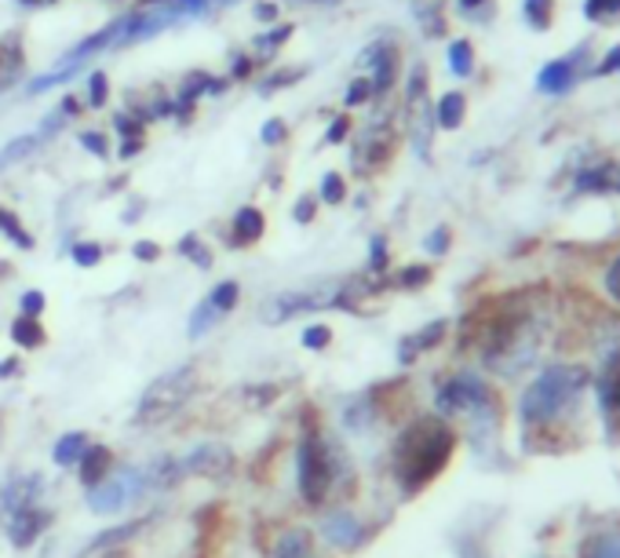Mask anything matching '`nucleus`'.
Listing matches in <instances>:
<instances>
[{
	"mask_svg": "<svg viewBox=\"0 0 620 558\" xmlns=\"http://www.w3.org/2000/svg\"><path fill=\"white\" fill-rule=\"evenodd\" d=\"M617 70H620V48H613V51H609L606 59H603V66H598L595 73H617Z\"/></svg>",
	"mask_w": 620,
	"mask_h": 558,
	"instance_id": "obj_55",
	"label": "nucleus"
},
{
	"mask_svg": "<svg viewBox=\"0 0 620 558\" xmlns=\"http://www.w3.org/2000/svg\"><path fill=\"white\" fill-rule=\"evenodd\" d=\"M132 252H136V259H143V263H154L161 256V248L154 245V241H139Z\"/></svg>",
	"mask_w": 620,
	"mask_h": 558,
	"instance_id": "obj_50",
	"label": "nucleus"
},
{
	"mask_svg": "<svg viewBox=\"0 0 620 558\" xmlns=\"http://www.w3.org/2000/svg\"><path fill=\"white\" fill-rule=\"evenodd\" d=\"M296 481L307 503H321L332 486V456L318 431H307L296 449Z\"/></svg>",
	"mask_w": 620,
	"mask_h": 558,
	"instance_id": "obj_3",
	"label": "nucleus"
},
{
	"mask_svg": "<svg viewBox=\"0 0 620 558\" xmlns=\"http://www.w3.org/2000/svg\"><path fill=\"white\" fill-rule=\"evenodd\" d=\"M176 19H179L176 0H143V4L128 11L125 19L114 22V44H110V48H121V44H139V40L154 37V33L168 30Z\"/></svg>",
	"mask_w": 620,
	"mask_h": 558,
	"instance_id": "obj_5",
	"label": "nucleus"
},
{
	"mask_svg": "<svg viewBox=\"0 0 620 558\" xmlns=\"http://www.w3.org/2000/svg\"><path fill=\"white\" fill-rule=\"evenodd\" d=\"M264 212L253 205H245V208H237V216H234V245H256L259 237H264Z\"/></svg>",
	"mask_w": 620,
	"mask_h": 558,
	"instance_id": "obj_18",
	"label": "nucleus"
},
{
	"mask_svg": "<svg viewBox=\"0 0 620 558\" xmlns=\"http://www.w3.org/2000/svg\"><path fill=\"white\" fill-rule=\"evenodd\" d=\"M343 197H347L343 175H340V172H329V175H321V201H329V205H340Z\"/></svg>",
	"mask_w": 620,
	"mask_h": 558,
	"instance_id": "obj_33",
	"label": "nucleus"
},
{
	"mask_svg": "<svg viewBox=\"0 0 620 558\" xmlns=\"http://www.w3.org/2000/svg\"><path fill=\"white\" fill-rule=\"evenodd\" d=\"M543 92H565V88L573 84V62H565V59H559V62H548L540 70V81H537Z\"/></svg>",
	"mask_w": 620,
	"mask_h": 558,
	"instance_id": "obj_21",
	"label": "nucleus"
},
{
	"mask_svg": "<svg viewBox=\"0 0 620 558\" xmlns=\"http://www.w3.org/2000/svg\"><path fill=\"white\" fill-rule=\"evenodd\" d=\"M438 409L449 416H496V398L478 376H456L438 391Z\"/></svg>",
	"mask_w": 620,
	"mask_h": 558,
	"instance_id": "obj_8",
	"label": "nucleus"
},
{
	"mask_svg": "<svg viewBox=\"0 0 620 558\" xmlns=\"http://www.w3.org/2000/svg\"><path fill=\"white\" fill-rule=\"evenodd\" d=\"M314 205H318L314 197H300L296 212H292V216H296V223H311V219H314Z\"/></svg>",
	"mask_w": 620,
	"mask_h": 558,
	"instance_id": "obj_49",
	"label": "nucleus"
},
{
	"mask_svg": "<svg viewBox=\"0 0 620 558\" xmlns=\"http://www.w3.org/2000/svg\"><path fill=\"white\" fill-rule=\"evenodd\" d=\"M89 449V438H84V431H70V434H62L59 442H56V464L59 467H73L81 460V453Z\"/></svg>",
	"mask_w": 620,
	"mask_h": 558,
	"instance_id": "obj_22",
	"label": "nucleus"
},
{
	"mask_svg": "<svg viewBox=\"0 0 620 558\" xmlns=\"http://www.w3.org/2000/svg\"><path fill=\"white\" fill-rule=\"evenodd\" d=\"M204 8H209V0H176L179 19H194V15H201Z\"/></svg>",
	"mask_w": 620,
	"mask_h": 558,
	"instance_id": "obj_47",
	"label": "nucleus"
},
{
	"mask_svg": "<svg viewBox=\"0 0 620 558\" xmlns=\"http://www.w3.org/2000/svg\"><path fill=\"white\" fill-rule=\"evenodd\" d=\"M209 300L220 306L223 314H231L234 306H237V281H220L215 289L209 292Z\"/></svg>",
	"mask_w": 620,
	"mask_h": 558,
	"instance_id": "obj_31",
	"label": "nucleus"
},
{
	"mask_svg": "<svg viewBox=\"0 0 620 558\" xmlns=\"http://www.w3.org/2000/svg\"><path fill=\"white\" fill-rule=\"evenodd\" d=\"M292 37V26H274V30H267V33H259V37H256V55H259V59H274V55H278V48H281V44H285Z\"/></svg>",
	"mask_w": 620,
	"mask_h": 558,
	"instance_id": "obj_27",
	"label": "nucleus"
},
{
	"mask_svg": "<svg viewBox=\"0 0 620 558\" xmlns=\"http://www.w3.org/2000/svg\"><path fill=\"white\" fill-rule=\"evenodd\" d=\"M48 522H51V514L40 511V508H26V511L8 514V540H12L15 547H30L40 533L48 530Z\"/></svg>",
	"mask_w": 620,
	"mask_h": 558,
	"instance_id": "obj_13",
	"label": "nucleus"
},
{
	"mask_svg": "<svg viewBox=\"0 0 620 558\" xmlns=\"http://www.w3.org/2000/svg\"><path fill=\"white\" fill-rule=\"evenodd\" d=\"M428 281H431L428 267H406V270H401V278H398L401 289H417V284H428Z\"/></svg>",
	"mask_w": 620,
	"mask_h": 558,
	"instance_id": "obj_40",
	"label": "nucleus"
},
{
	"mask_svg": "<svg viewBox=\"0 0 620 558\" xmlns=\"http://www.w3.org/2000/svg\"><path fill=\"white\" fill-rule=\"evenodd\" d=\"M390 158V128H384V120H369V128L362 131V139H358V147H354V172H376L379 164H384Z\"/></svg>",
	"mask_w": 620,
	"mask_h": 558,
	"instance_id": "obj_10",
	"label": "nucleus"
},
{
	"mask_svg": "<svg viewBox=\"0 0 620 558\" xmlns=\"http://www.w3.org/2000/svg\"><path fill=\"white\" fill-rule=\"evenodd\" d=\"M40 142H45L40 136H19V139H12L4 150H0V172H4L8 164H19L23 158H30V153H34Z\"/></svg>",
	"mask_w": 620,
	"mask_h": 558,
	"instance_id": "obj_25",
	"label": "nucleus"
},
{
	"mask_svg": "<svg viewBox=\"0 0 620 558\" xmlns=\"http://www.w3.org/2000/svg\"><path fill=\"white\" fill-rule=\"evenodd\" d=\"M303 77V70H289V73H278V77H270V81L264 84V92H270V88H285V84H292V81H300Z\"/></svg>",
	"mask_w": 620,
	"mask_h": 558,
	"instance_id": "obj_52",
	"label": "nucleus"
},
{
	"mask_svg": "<svg viewBox=\"0 0 620 558\" xmlns=\"http://www.w3.org/2000/svg\"><path fill=\"white\" fill-rule=\"evenodd\" d=\"M369 267H373L376 274L387 267V241L384 237H373V256H369Z\"/></svg>",
	"mask_w": 620,
	"mask_h": 558,
	"instance_id": "obj_45",
	"label": "nucleus"
},
{
	"mask_svg": "<svg viewBox=\"0 0 620 558\" xmlns=\"http://www.w3.org/2000/svg\"><path fill=\"white\" fill-rule=\"evenodd\" d=\"M598 402H603V420L620 438V354H613L603 365V376H598Z\"/></svg>",
	"mask_w": 620,
	"mask_h": 558,
	"instance_id": "obj_12",
	"label": "nucleus"
},
{
	"mask_svg": "<svg viewBox=\"0 0 620 558\" xmlns=\"http://www.w3.org/2000/svg\"><path fill=\"white\" fill-rule=\"evenodd\" d=\"M179 256L194 259V263H198L201 270H209V267H212V252L204 248V241H201L198 234H187V237L179 241Z\"/></svg>",
	"mask_w": 620,
	"mask_h": 558,
	"instance_id": "obj_29",
	"label": "nucleus"
},
{
	"mask_svg": "<svg viewBox=\"0 0 620 558\" xmlns=\"http://www.w3.org/2000/svg\"><path fill=\"white\" fill-rule=\"evenodd\" d=\"M110 467H114V453L106 445H89L81 453V460H78V470H81V481L84 486H100V481L110 475Z\"/></svg>",
	"mask_w": 620,
	"mask_h": 558,
	"instance_id": "obj_17",
	"label": "nucleus"
},
{
	"mask_svg": "<svg viewBox=\"0 0 620 558\" xmlns=\"http://www.w3.org/2000/svg\"><path fill=\"white\" fill-rule=\"evenodd\" d=\"M289 4H318V8H332V4H343V0H289Z\"/></svg>",
	"mask_w": 620,
	"mask_h": 558,
	"instance_id": "obj_59",
	"label": "nucleus"
},
{
	"mask_svg": "<svg viewBox=\"0 0 620 558\" xmlns=\"http://www.w3.org/2000/svg\"><path fill=\"white\" fill-rule=\"evenodd\" d=\"M106 98H110V77L95 70L89 81V106H106Z\"/></svg>",
	"mask_w": 620,
	"mask_h": 558,
	"instance_id": "obj_34",
	"label": "nucleus"
},
{
	"mask_svg": "<svg viewBox=\"0 0 620 558\" xmlns=\"http://www.w3.org/2000/svg\"><path fill=\"white\" fill-rule=\"evenodd\" d=\"M81 147L95 153V158H106V153H110V142H106L103 131H81Z\"/></svg>",
	"mask_w": 620,
	"mask_h": 558,
	"instance_id": "obj_39",
	"label": "nucleus"
},
{
	"mask_svg": "<svg viewBox=\"0 0 620 558\" xmlns=\"http://www.w3.org/2000/svg\"><path fill=\"white\" fill-rule=\"evenodd\" d=\"M139 150H143V139H125V142H121V158H125V161L136 158Z\"/></svg>",
	"mask_w": 620,
	"mask_h": 558,
	"instance_id": "obj_57",
	"label": "nucleus"
},
{
	"mask_svg": "<svg viewBox=\"0 0 620 558\" xmlns=\"http://www.w3.org/2000/svg\"><path fill=\"white\" fill-rule=\"evenodd\" d=\"M486 4V0H460V8L464 11H471V8H482Z\"/></svg>",
	"mask_w": 620,
	"mask_h": 558,
	"instance_id": "obj_60",
	"label": "nucleus"
},
{
	"mask_svg": "<svg viewBox=\"0 0 620 558\" xmlns=\"http://www.w3.org/2000/svg\"><path fill=\"white\" fill-rule=\"evenodd\" d=\"M464 114H467V98L460 92H445L438 98V109H434V120H438L442 128H460L464 125Z\"/></svg>",
	"mask_w": 620,
	"mask_h": 558,
	"instance_id": "obj_19",
	"label": "nucleus"
},
{
	"mask_svg": "<svg viewBox=\"0 0 620 558\" xmlns=\"http://www.w3.org/2000/svg\"><path fill=\"white\" fill-rule=\"evenodd\" d=\"M40 489H45V478L40 475H19L4 486V514H15V511H26V508H37L40 500Z\"/></svg>",
	"mask_w": 620,
	"mask_h": 558,
	"instance_id": "obj_15",
	"label": "nucleus"
},
{
	"mask_svg": "<svg viewBox=\"0 0 620 558\" xmlns=\"http://www.w3.org/2000/svg\"><path fill=\"white\" fill-rule=\"evenodd\" d=\"M234 470V453L220 442L198 445L194 453L183 460V475H204V478H223Z\"/></svg>",
	"mask_w": 620,
	"mask_h": 558,
	"instance_id": "obj_11",
	"label": "nucleus"
},
{
	"mask_svg": "<svg viewBox=\"0 0 620 558\" xmlns=\"http://www.w3.org/2000/svg\"><path fill=\"white\" fill-rule=\"evenodd\" d=\"M114 125L125 139H143V125H139V117H132V114H117Z\"/></svg>",
	"mask_w": 620,
	"mask_h": 558,
	"instance_id": "obj_41",
	"label": "nucleus"
},
{
	"mask_svg": "<svg viewBox=\"0 0 620 558\" xmlns=\"http://www.w3.org/2000/svg\"><path fill=\"white\" fill-rule=\"evenodd\" d=\"M373 98V81L369 77H358V81H351V88H347V95H343V103L347 106H362Z\"/></svg>",
	"mask_w": 620,
	"mask_h": 558,
	"instance_id": "obj_36",
	"label": "nucleus"
},
{
	"mask_svg": "<svg viewBox=\"0 0 620 558\" xmlns=\"http://www.w3.org/2000/svg\"><path fill=\"white\" fill-rule=\"evenodd\" d=\"M347 300V289L340 284H329V289H303V292H281L274 300H267L259 306V317L267 325H281L296 314H307V311H321V306H343Z\"/></svg>",
	"mask_w": 620,
	"mask_h": 558,
	"instance_id": "obj_6",
	"label": "nucleus"
},
{
	"mask_svg": "<svg viewBox=\"0 0 620 558\" xmlns=\"http://www.w3.org/2000/svg\"><path fill=\"white\" fill-rule=\"evenodd\" d=\"M526 19L533 30L551 26V0H526Z\"/></svg>",
	"mask_w": 620,
	"mask_h": 558,
	"instance_id": "obj_32",
	"label": "nucleus"
},
{
	"mask_svg": "<svg viewBox=\"0 0 620 558\" xmlns=\"http://www.w3.org/2000/svg\"><path fill=\"white\" fill-rule=\"evenodd\" d=\"M456 445V434L449 423H442L438 416H423V420L409 423L406 434L395 442V478L406 492H420L431 478L442 475V467L449 464Z\"/></svg>",
	"mask_w": 620,
	"mask_h": 558,
	"instance_id": "obj_1",
	"label": "nucleus"
},
{
	"mask_svg": "<svg viewBox=\"0 0 620 558\" xmlns=\"http://www.w3.org/2000/svg\"><path fill=\"white\" fill-rule=\"evenodd\" d=\"M256 19L259 22H274L278 19V4H256Z\"/></svg>",
	"mask_w": 620,
	"mask_h": 558,
	"instance_id": "obj_56",
	"label": "nucleus"
},
{
	"mask_svg": "<svg viewBox=\"0 0 620 558\" xmlns=\"http://www.w3.org/2000/svg\"><path fill=\"white\" fill-rule=\"evenodd\" d=\"M321 533L332 547H358L362 544V522L347 511H332L321 519Z\"/></svg>",
	"mask_w": 620,
	"mask_h": 558,
	"instance_id": "obj_16",
	"label": "nucleus"
},
{
	"mask_svg": "<svg viewBox=\"0 0 620 558\" xmlns=\"http://www.w3.org/2000/svg\"><path fill=\"white\" fill-rule=\"evenodd\" d=\"M442 336H445V322H434V325H428V328H423V333L409 336L406 344H401V361H412V358L420 354V350H428V347H434V344H438Z\"/></svg>",
	"mask_w": 620,
	"mask_h": 558,
	"instance_id": "obj_23",
	"label": "nucleus"
},
{
	"mask_svg": "<svg viewBox=\"0 0 620 558\" xmlns=\"http://www.w3.org/2000/svg\"><path fill=\"white\" fill-rule=\"evenodd\" d=\"M139 530H143V522H132V525H117V530L103 533V536H95L92 551H95V547H106V544H121V540H128V536H132V533H139Z\"/></svg>",
	"mask_w": 620,
	"mask_h": 558,
	"instance_id": "obj_38",
	"label": "nucleus"
},
{
	"mask_svg": "<svg viewBox=\"0 0 620 558\" xmlns=\"http://www.w3.org/2000/svg\"><path fill=\"white\" fill-rule=\"evenodd\" d=\"M362 62H373V95H387L398 77V48L390 44H376L362 55Z\"/></svg>",
	"mask_w": 620,
	"mask_h": 558,
	"instance_id": "obj_14",
	"label": "nucleus"
},
{
	"mask_svg": "<svg viewBox=\"0 0 620 558\" xmlns=\"http://www.w3.org/2000/svg\"><path fill=\"white\" fill-rule=\"evenodd\" d=\"M620 0H587V19H603V15H617Z\"/></svg>",
	"mask_w": 620,
	"mask_h": 558,
	"instance_id": "obj_43",
	"label": "nucleus"
},
{
	"mask_svg": "<svg viewBox=\"0 0 620 558\" xmlns=\"http://www.w3.org/2000/svg\"><path fill=\"white\" fill-rule=\"evenodd\" d=\"M274 558H311V533L307 530H289L278 540Z\"/></svg>",
	"mask_w": 620,
	"mask_h": 558,
	"instance_id": "obj_24",
	"label": "nucleus"
},
{
	"mask_svg": "<svg viewBox=\"0 0 620 558\" xmlns=\"http://www.w3.org/2000/svg\"><path fill=\"white\" fill-rule=\"evenodd\" d=\"M606 289H609V295H613V300L620 303V256L613 259V267L606 270Z\"/></svg>",
	"mask_w": 620,
	"mask_h": 558,
	"instance_id": "obj_48",
	"label": "nucleus"
},
{
	"mask_svg": "<svg viewBox=\"0 0 620 558\" xmlns=\"http://www.w3.org/2000/svg\"><path fill=\"white\" fill-rule=\"evenodd\" d=\"M12 339H15V347H26V350H34V347H45V328H40V317H15L12 322Z\"/></svg>",
	"mask_w": 620,
	"mask_h": 558,
	"instance_id": "obj_20",
	"label": "nucleus"
},
{
	"mask_svg": "<svg viewBox=\"0 0 620 558\" xmlns=\"http://www.w3.org/2000/svg\"><path fill=\"white\" fill-rule=\"evenodd\" d=\"M231 77H237V81H245V77H253V59H245V55H234Z\"/></svg>",
	"mask_w": 620,
	"mask_h": 558,
	"instance_id": "obj_51",
	"label": "nucleus"
},
{
	"mask_svg": "<svg viewBox=\"0 0 620 558\" xmlns=\"http://www.w3.org/2000/svg\"><path fill=\"white\" fill-rule=\"evenodd\" d=\"M220 317H223V311L209 300V295H204V300L198 303V311L190 314V336H194V339H201L215 322H220Z\"/></svg>",
	"mask_w": 620,
	"mask_h": 558,
	"instance_id": "obj_26",
	"label": "nucleus"
},
{
	"mask_svg": "<svg viewBox=\"0 0 620 558\" xmlns=\"http://www.w3.org/2000/svg\"><path fill=\"white\" fill-rule=\"evenodd\" d=\"M587 558H620V536H603Z\"/></svg>",
	"mask_w": 620,
	"mask_h": 558,
	"instance_id": "obj_42",
	"label": "nucleus"
},
{
	"mask_svg": "<svg viewBox=\"0 0 620 558\" xmlns=\"http://www.w3.org/2000/svg\"><path fill=\"white\" fill-rule=\"evenodd\" d=\"M143 489H147V475L139 467L114 470V475H106L100 486H92L89 508L95 514H117V511H125L128 503H136L143 497Z\"/></svg>",
	"mask_w": 620,
	"mask_h": 558,
	"instance_id": "obj_7",
	"label": "nucleus"
},
{
	"mask_svg": "<svg viewBox=\"0 0 620 558\" xmlns=\"http://www.w3.org/2000/svg\"><path fill=\"white\" fill-rule=\"evenodd\" d=\"M347 131H351V120H347V117H336L332 128H329V142H343Z\"/></svg>",
	"mask_w": 620,
	"mask_h": 558,
	"instance_id": "obj_53",
	"label": "nucleus"
},
{
	"mask_svg": "<svg viewBox=\"0 0 620 558\" xmlns=\"http://www.w3.org/2000/svg\"><path fill=\"white\" fill-rule=\"evenodd\" d=\"M449 66H453V73H460V77L471 73V66H475V48H471V44L453 40L449 44Z\"/></svg>",
	"mask_w": 620,
	"mask_h": 558,
	"instance_id": "obj_30",
	"label": "nucleus"
},
{
	"mask_svg": "<svg viewBox=\"0 0 620 558\" xmlns=\"http://www.w3.org/2000/svg\"><path fill=\"white\" fill-rule=\"evenodd\" d=\"M194 383H198V380H194V365L157 376L147 387L143 402H139V423H157V420H165V416H172L183 402H187Z\"/></svg>",
	"mask_w": 620,
	"mask_h": 558,
	"instance_id": "obj_4",
	"label": "nucleus"
},
{
	"mask_svg": "<svg viewBox=\"0 0 620 558\" xmlns=\"http://www.w3.org/2000/svg\"><path fill=\"white\" fill-rule=\"evenodd\" d=\"M0 234L12 237L19 248H34V237H30V230L19 223V216L8 212V208H0Z\"/></svg>",
	"mask_w": 620,
	"mask_h": 558,
	"instance_id": "obj_28",
	"label": "nucleus"
},
{
	"mask_svg": "<svg viewBox=\"0 0 620 558\" xmlns=\"http://www.w3.org/2000/svg\"><path fill=\"white\" fill-rule=\"evenodd\" d=\"M19 372V361L12 358V361H0V380H8V376H15Z\"/></svg>",
	"mask_w": 620,
	"mask_h": 558,
	"instance_id": "obj_58",
	"label": "nucleus"
},
{
	"mask_svg": "<svg viewBox=\"0 0 620 558\" xmlns=\"http://www.w3.org/2000/svg\"><path fill=\"white\" fill-rule=\"evenodd\" d=\"M332 344V328L329 325H311V328H303V347L307 350H325Z\"/></svg>",
	"mask_w": 620,
	"mask_h": 558,
	"instance_id": "obj_35",
	"label": "nucleus"
},
{
	"mask_svg": "<svg viewBox=\"0 0 620 558\" xmlns=\"http://www.w3.org/2000/svg\"><path fill=\"white\" fill-rule=\"evenodd\" d=\"M100 259H103V248L95 245V241H78V245H73V263H78V267H95Z\"/></svg>",
	"mask_w": 620,
	"mask_h": 558,
	"instance_id": "obj_37",
	"label": "nucleus"
},
{
	"mask_svg": "<svg viewBox=\"0 0 620 558\" xmlns=\"http://www.w3.org/2000/svg\"><path fill=\"white\" fill-rule=\"evenodd\" d=\"M449 248V230H434L428 237V252H445Z\"/></svg>",
	"mask_w": 620,
	"mask_h": 558,
	"instance_id": "obj_54",
	"label": "nucleus"
},
{
	"mask_svg": "<svg viewBox=\"0 0 620 558\" xmlns=\"http://www.w3.org/2000/svg\"><path fill=\"white\" fill-rule=\"evenodd\" d=\"M48 4H56V0H48Z\"/></svg>",
	"mask_w": 620,
	"mask_h": 558,
	"instance_id": "obj_62",
	"label": "nucleus"
},
{
	"mask_svg": "<svg viewBox=\"0 0 620 558\" xmlns=\"http://www.w3.org/2000/svg\"><path fill=\"white\" fill-rule=\"evenodd\" d=\"M4 270H8V267H4V263H0V278H4Z\"/></svg>",
	"mask_w": 620,
	"mask_h": 558,
	"instance_id": "obj_61",
	"label": "nucleus"
},
{
	"mask_svg": "<svg viewBox=\"0 0 620 558\" xmlns=\"http://www.w3.org/2000/svg\"><path fill=\"white\" fill-rule=\"evenodd\" d=\"M281 139H285V120H267V125H264V142H267V147H278Z\"/></svg>",
	"mask_w": 620,
	"mask_h": 558,
	"instance_id": "obj_46",
	"label": "nucleus"
},
{
	"mask_svg": "<svg viewBox=\"0 0 620 558\" xmlns=\"http://www.w3.org/2000/svg\"><path fill=\"white\" fill-rule=\"evenodd\" d=\"M584 369L576 365H551L543 376L533 380V387L522 394V420L526 423H551L581 398Z\"/></svg>",
	"mask_w": 620,
	"mask_h": 558,
	"instance_id": "obj_2",
	"label": "nucleus"
},
{
	"mask_svg": "<svg viewBox=\"0 0 620 558\" xmlns=\"http://www.w3.org/2000/svg\"><path fill=\"white\" fill-rule=\"evenodd\" d=\"M40 311H45V292H37V289L23 292V314L26 317H40Z\"/></svg>",
	"mask_w": 620,
	"mask_h": 558,
	"instance_id": "obj_44",
	"label": "nucleus"
},
{
	"mask_svg": "<svg viewBox=\"0 0 620 558\" xmlns=\"http://www.w3.org/2000/svg\"><path fill=\"white\" fill-rule=\"evenodd\" d=\"M434 114H431V98H428V70L417 66L409 77V136L420 158H428L431 136H434Z\"/></svg>",
	"mask_w": 620,
	"mask_h": 558,
	"instance_id": "obj_9",
	"label": "nucleus"
}]
</instances>
